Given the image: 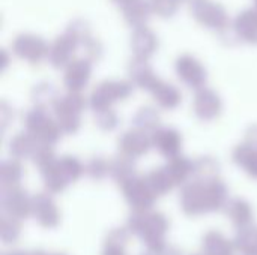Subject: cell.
Instances as JSON below:
<instances>
[{
    "instance_id": "cell-10",
    "label": "cell",
    "mask_w": 257,
    "mask_h": 255,
    "mask_svg": "<svg viewBox=\"0 0 257 255\" xmlns=\"http://www.w3.org/2000/svg\"><path fill=\"white\" fill-rule=\"evenodd\" d=\"M113 3H116L119 8H123V6H126V5H130L131 2H134V0H111Z\"/></svg>"
},
{
    "instance_id": "cell-1",
    "label": "cell",
    "mask_w": 257,
    "mask_h": 255,
    "mask_svg": "<svg viewBox=\"0 0 257 255\" xmlns=\"http://www.w3.org/2000/svg\"><path fill=\"white\" fill-rule=\"evenodd\" d=\"M190 12L197 23L202 26L224 32L230 24L229 14L226 12L224 6L215 0H190Z\"/></svg>"
},
{
    "instance_id": "cell-12",
    "label": "cell",
    "mask_w": 257,
    "mask_h": 255,
    "mask_svg": "<svg viewBox=\"0 0 257 255\" xmlns=\"http://www.w3.org/2000/svg\"><path fill=\"white\" fill-rule=\"evenodd\" d=\"M182 2H190V0H182Z\"/></svg>"
},
{
    "instance_id": "cell-5",
    "label": "cell",
    "mask_w": 257,
    "mask_h": 255,
    "mask_svg": "<svg viewBox=\"0 0 257 255\" xmlns=\"http://www.w3.org/2000/svg\"><path fill=\"white\" fill-rule=\"evenodd\" d=\"M120 11H122V17L126 21V24L136 26V27L145 26L149 14L152 12L148 0H134L130 5L120 8Z\"/></svg>"
},
{
    "instance_id": "cell-3",
    "label": "cell",
    "mask_w": 257,
    "mask_h": 255,
    "mask_svg": "<svg viewBox=\"0 0 257 255\" xmlns=\"http://www.w3.org/2000/svg\"><path fill=\"white\" fill-rule=\"evenodd\" d=\"M232 26L244 41L257 44V9L248 8L241 11L235 17Z\"/></svg>"
},
{
    "instance_id": "cell-2",
    "label": "cell",
    "mask_w": 257,
    "mask_h": 255,
    "mask_svg": "<svg viewBox=\"0 0 257 255\" xmlns=\"http://www.w3.org/2000/svg\"><path fill=\"white\" fill-rule=\"evenodd\" d=\"M14 51L20 54L21 57H26L29 60H38L47 50V45L42 38L30 33H20L15 36L12 42Z\"/></svg>"
},
{
    "instance_id": "cell-6",
    "label": "cell",
    "mask_w": 257,
    "mask_h": 255,
    "mask_svg": "<svg viewBox=\"0 0 257 255\" xmlns=\"http://www.w3.org/2000/svg\"><path fill=\"white\" fill-rule=\"evenodd\" d=\"M74 45H75V41L69 35L63 33V35L57 36L51 42V47H50V57H51V60L56 62V63L63 62L65 59H68V56L74 50Z\"/></svg>"
},
{
    "instance_id": "cell-8",
    "label": "cell",
    "mask_w": 257,
    "mask_h": 255,
    "mask_svg": "<svg viewBox=\"0 0 257 255\" xmlns=\"http://www.w3.org/2000/svg\"><path fill=\"white\" fill-rule=\"evenodd\" d=\"M149 2V6H151V11L158 15V17H163V18H169L172 17L179 5L182 3V0H148Z\"/></svg>"
},
{
    "instance_id": "cell-7",
    "label": "cell",
    "mask_w": 257,
    "mask_h": 255,
    "mask_svg": "<svg viewBox=\"0 0 257 255\" xmlns=\"http://www.w3.org/2000/svg\"><path fill=\"white\" fill-rule=\"evenodd\" d=\"M66 35H69L75 42H80V41H86L89 36H90V24L86 18H74L68 23V27L65 30Z\"/></svg>"
},
{
    "instance_id": "cell-11",
    "label": "cell",
    "mask_w": 257,
    "mask_h": 255,
    "mask_svg": "<svg viewBox=\"0 0 257 255\" xmlns=\"http://www.w3.org/2000/svg\"><path fill=\"white\" fill-rule=\"evenodd\" d=\"M254 3H256V9H257V0H254Z\"/></svg>"
},
{
    "instance_id": "cell-4",
    "label": "cell",
    "mask_w": 257,
    "mask_h": 255,
    "mask_svg": "<svg viewBox=\"0 0 257 255\" xmlns=\"http://www.w3.org/2000/svg\"><path fill=\"white\" fill-rule=\"evenodd\" d=\"M131 47L139 56H148L157 47V36L146 26L136 27V30L131 35Z\"/></svg>"
},
{
    "instance_id": "cell-9",
    "label": "cell",
    "mask_w": 257,
    "mask_h": 255,
    "mask_svg": "<svg viewBox=\"0 0 257 255\" xmlns=\"http://www.w3.org/2000/svg\"><path fill=\"white\" fill-rule=\"evenodd\" d=\"M179 71L187 77H199L200 75L199 63L190 56H184L179 59Z\"/></svg>"
}]
</instances>
